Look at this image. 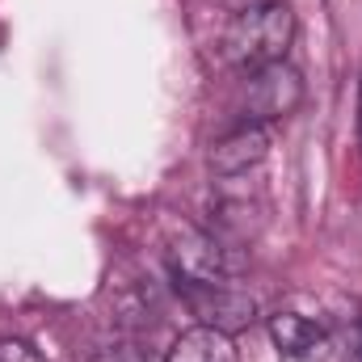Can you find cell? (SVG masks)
Segmentation results:
<instances>
[{
	"mask_svg": "<svg viewBox=\"0 0 362 362\" xmlns=\"http://www.w3.org/2000/svg\"><path fill=\"white\" fill-rule=\"evenodd\" d=\"M236 257L223 240H215L211 232H181L169 249V270L173 282H223L236 274Z\"/></svg>",
	"mask_w": 362,
	"mask_h": 362,
	"instance_id": "cell-4",
	"label": "cell"
},
{
	"mask_svg": "<svg viewBox=\"0 0 362 362\" xmlns=\"http://www.w3.org/2000/svg\"><path fill=\"white\" fill-rule=\"evenodd\" d=\"M266 156H270V135H266V127L240 122V127H232L223 139L211 144L206 165H211L215 177H245V173L257 169Z\"/></svg>",
	"mask_w": 362,
	"mask_h": 362,
	"instance_id": "cell-5",
	"label": "cell"
},
{
	"mask_svg": "<svg viewBox=\"0 0 362 362\" xmlns=\"http://www.w3.org/2000/svg\"><path fill=\"white\" fill-rule=\"evenodd\" d=\"M177 291L189 303V312L211 329L236 333L253 320V295H245L232 278H223V282H177Z\"/></svg>",
	"mask_w": 362,
	"mask_h": 362,
	"instance_id": "cell-3",
	"label": "cell"
},
{
	"mask_svg": "<svg viewBox=\"0 0 362 362\" xmlns=\"http://www.w3.org/2000/svg\"><path fill=\"white\" fill-rule=\"evenodd\" d=\"M169 362H236L232 333L211 329V325H194V329H185L177 341H173Z\"/></svg>",
	"mask_w": 362,
	"mask_h": 362,
	"instance_id": "cell-7",
	"label": "cell"
},
{
	"mask_svg": "<svg viewBox=\"0 0 362 362\" xmlns=\"http://www.w3.org/2000/svg\"><path fill=\"white\" fill-rule=\"evenodd\" d=\"M295 38V13L286 0H257L240 8L223 30V59L240 72L266 68L286 59V47Z\"/></svg>",
	"mask_w": 362,
	"mask_h": 362,
	"instance_id": "cell-1",
	"label": "cell"
},
{
	"mask_svg": "<svg viewBox=\"0 0 362 362\" xmlns=\"http://www.w3.org/2000/svg\"><path fill=\"white\" fill-rule=\"evenodd\" d=\"M270 341L282 358L303 362L325 346V329L299 312H278V316H270Z\"/></svg>",
	"mask_w": 362,
	"mask_h": 362,
	"instance_id": "cell-6",
	"label": "cell"
},
{
	"mask_svg": "<svg viewBox=\"0 0 362 362\" xmlns=\"http://www.w3.org/2000/svg\"><path fill=\"white\" fill-rule=\"evenodd\" d=\"M358 131H362V114H358Z\"/></svg>",
	"mask_w": 362,
	"mask_h": 362,
	"instance_id": "cell-9",
	"label": "cell"
},
{
	"mask_svg": "<svg viewBox=\"0 0 362 362\" xmlns=\"http://www.w3.org/2000/svg\"><path fill=\"white\" fill-rule=\"evenodd\" d=\"M299 101H303V76L286 59H278V64H266V68H253L249 72L245 93H240V118L266 127L274 118L295 114Z\"/></svg>",
	"mask_w": 362,
	"mask_h": 362,
	"instance_id": "cell-2",
	"label": "cell"
},
{
	"mask_svg": "<svg viewBox=\"0 0 362 362\" xmlns=\"http://www.w3.org/2000/svg\"><path fill=\"white\" fill-rule=\"evenodd\" d=\"M0 362H47L30 341H17V337H4L0 341Z\"/></svg>",
	"mask_w": 362,
	"mask_h": 362,
	"instance_id": "cell-8",
	"label": "cell"
}]
</instances>
